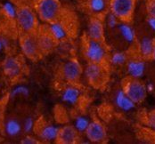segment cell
Here are the masks:
<instances>
[{
    "mask_svg": "<svg viewBox=\"0 0 155 144\" xmlns=\"http://www.w3.org/2000/svg\"><path fill=\"white\" fill-rule=\"evenodd\" d=\"M127 71L128 77L140 79L145 72V62L143 59H132L127 62Z\"/></svg>",
    "mask_w": 155,
    "mask_h": 144,
    "instance_id": "cell-14",
    "label": "cell"
},
{
    "mask_svg": "<svg viewBox=\"0 0 155 144\" xmlns=\"http://www.w3.org/2000/svg\"><path fill=\"white\" fill-rule=\"evenodd\" d=\"M85 76L94 88L102 89L109 81V72L104 64L89 62L85 69Z\"/></svg>",
    "mask_w": 155,
    "mask_h": 144,
    "instance_id": "cell-4",
    "label": "cell"
},
{
    "mask_svg": "<svg viewBox=\"0 0 155 144\" xmlns=\"http://www.w3.org/2000/svg\"><path fill=\"white\" fill-rule=\"evenodd\" d=\"M32 6L44 22L50 24L61 20L62 7L59 0H32Z\"/></svg>",
    "mask_w": 155,
    "mask_h": 144,
    "instance_id": "cell-1",
    "label": "cell"
},
{
    "mask_svg": "<svg viewBox=\"0 0 155 144\" xmlns=\"http://www.w3.org/2000/svg\"><path fill=\"white\" fill-rule=\"evenodd\" d=\"M87 37H88L89 38L94 39V40L105 42L104 41V23H103V21L98 16H95L90 20L88 27H87Z\"/></svg>",
    "mask_w": 155,
    "mask_h": 144,
    "instance_id": "cell-11",
    "label": "cell"
},
{
    "mask_svg": "<svg viewBox=\"0 0 155 144\" xmlns=\"http://www.w3.org/2000/svg\"><path fill=\"white\" fill-rule=\"evenodd\" d=\"M122 89L126 94L137 104L142 103L145 100L148 94L146 85L140 81V79L133 78L130 77L123 80Z\"/></svg>",
    "mask_w": 155,
    "mask_h": 144,
    "instance_id": "cell-6",
    "label": "cell"
},
{
    "mask_svg": "<svg viewBox=\"0 0 155 144\" xmlns=\"http://www.w3.org/2000/svg\"><path fill=\"white\" fill-rule=\"evenodd\" d=\"M147 24L151 30L155 31V17L154 16H148L147 18Z\"/></svg>",
    "mask_w": 155,
    "mask_h": 144,
    "instance_id": "cell-32",
    "label": "cell"
},
{
    "mask_svg": "<svg viewBox=\"0 0 155 144\" xmlns=\"http://www.w3.org/2000/svg\"><path fill=\"white\" fill-rule=\"evenodd\" d=\"M0 141H1V137H0Z\"/></svg>",
    "mask_w": 155,
    "mask_h": 144,
    "instance_id": "cell-39",
    "label": "cell"
},
{
    "mask_svg": "<svg viewBox=\"0 0 155 144\" xmlns=\"http://www.w3.org/2000/svg\"><path fill=\"white\" fill-rule=\"evenodd\" d=\"M47 29L57 42L64 39L67 36V30H66L64 25L62 22H60V21L50 23L49 26L47 27Z\"/></svg>",
    "mask_w": 155,
    "mask_h": 144,
    "instance_id": "cell-19",
    "label": "cell"
},
{
    "mask_svg": "<svg viewBox=\"0 0 155 144\" xmlns=\"http://www.w3.org/2000/svg\"><path fill=\"white\" fill-rule=\"evenodd\" d=\"M152 60H154V61H155V45H154V46H153V54H152Z\"/></svg>",
    "mask_w": 155,
    "mask_h": 144,
    "instance_id": "cell-36",
    "label": "cell"
},
{
    "mask_svg": "<svg viewBox=\"0 0 155 144\" xmlns=\"http://www.w3.org/2000/svg\"><path fill=\"white\" fill-rule=\"evenodd\" d=\"M82 67L77 60H70L62 64L61 68V77L65 82L76 85L82 76Z\"/></svg>",
    "mask_w": 155,
    "mask_h": 144,
    "instance_id": "cell-8",
    "label": "cell"
},
{
    "mask_svg": "<svg viewBox=\"0 0 155 144\" xmlns=\"http://www.w3.org/2000/svg\"><path fill=\"white\" fill-rule=\"evenodd\" d=\"M87 3L89 10L97 15L104 13L107 5L106 0H87Z\"/></svg>",
    "mask_w": 155,
    "mask_h": 144,
    "instance_id": "cell-21",
    "label": "cell"
},
{
    "mask_svg": "<svg viewBox=\"0 0 155 144\" xmlns=\"http://www.w3.org/2000/svg\"><path fill=\"white\" fill-rule=\"evenodd\" d=\"M110 63L115 66H120L127 62V56L124 52H116L113 53L110 56Z\"/></svg>",
    "mask_w": 155,
    "mask_h": 144,
    "instance_id": "cell-22",
    "label": "cell"
},
{
    "mask_svg": "<svg viewBox=\"0 0 155 144\" xmlns=\"http://www.w3.org/2000/svg\"><path fill=\"white\" fill-rule=\"evenodd\" d=\"M28 94V89L23 86H19L15 90H14V94H24L26 95Z\"/></svg>",
    "mask_w": 155,
    "mask_h": 144,
    "instance_id": "cell-31",
    "label": "cell"
},
{
    "mask_svg": "<svg viewBox=\"0 0 155 144\" xmlns=\"http://www.w3.org/2000/svg\"><path fill=\"white\" fill-rule=\"evenodd\" d=\"M119 30L125 40L128 43H134L136 40L135 30L128 24V22H122L118 26Z\"/></svg>",
    "mask_w": 155,
    "mask_h": 144,
    "instance_id": "cell-20",
    "label": "cell"
},
{
    "mask_svg": "<svg viewBox=\"0 0 155 144\" xmlns=\"http://www.w3.org/2000/svg\"><path fill=\"white\" fill-rule=\"evenodd\" d=\"M15 5H32V0H12Z\"/></svg>",
    "mask_w": 155,
    "mask_h": 144,
    "instance_id": "cell-33",
    "label": "cell"
},
{
    "mask_svg": "<svg viewBox=\"0 0 155 144\" xmlns=\"http://www.w3.org/2000/svg\"><path fill=\"white\" fill-rule=\"evenodd\" d=\"M146 89H147V92H148V93H152V92H153L155 89L154 85H153V84H152V83L147 84V85H146Z\"/></svg>",
    "mask_w": 155,
    "mask_h": 144,
    "instance_id": "cell-35",
    "label": "cell"
},
{
    "mask_svg": "<svg viewBox=\"0 0 155 144\" xmlns=\"http://www.w3.org/2000/svg\"><path fill=\"white\" fill-rule=\"evenodd\" d=\"M144 123L147 127L155 133V110L149 111L144 117Z\"/></svg>",
    "mask_w": 155,
    "mask_h": 144,
    "instance_id": "cell-25",
    "label": "cell"
},
{
    "mask_svg": "<svg viewBox=\"0 0 155 144\" xmlns=\"http://www.w3.org/2000/svg\"><path fill=\"white\" fill-rule=\"evenodd\" d=\"M79 98L80 90L76 86V85L70 84L62 90V100L63 102H66L71 105H75L78 102Z\"/></svg>",
    "mask_w": 155,
    "mask_h": 144,
    "instance_id": "cell-17",
    "label": "cell"
},
{
    "mask_svg": "<svg viewBox=\"0 0 155 144\" xmlns=\"http://www.w3.org/2000/svg\"><path fill=\"white\" fill-rule=\"evenodd\" d=\"M5 103H6V98L5 100L2 99L0 100V130H2V128H5L4 126V114H5Z\"/></svg>",
    "mask_w": 155,
    "mask_h": 144,
    "instance_id": "cell-28",
    "label": "cell"
},
{
    "mask_svg": "<svg viewBox=\"0 0 155 144\" xmlns=\"http://www.w3.org/2000/svg\"><path fill=\"white\" fill-rule=\"evenodd\" d=\"M4 11L5 14L10 18H15L16 17V6L14 7L12 4H6L4 6Z\"/></svg>",
    "mask_w": 155,
    "mask_h": 144,
    "instance_id": "cell-27",
    "label": "cell"
},
{
    "mask_svg": "<svg viewBox=\"0 0 155 144\" xmlns=\"http://www.w3.org/2000/svg\"><path fill=\"white\" fill-rule=\"evenodd\" d=\"M115 104L119 109L123 111H130L136 107V102H134L126 94L123 89L119 90L115 95Z\"/></svg>",
    "mask_w": 155,
    "mask_h": 144,
    "instance_id": "cell-18",
    "label": "cell"
},
{
    "mask_svg": "<svg viewBox=\"0 0 155 144\" xmlns=\"http://www.w3.org/2000/svg\"><path fill=\"white\" fill-rule=\"evenodd\" d=\"M38 17L31 5H16V21L21 33H37L39 29Z\"/></svg>",
    "mask_w": 155,
    "mask_h": 144,
    "instance_id": "cell-2",
    "label": "cell"
},
{
    "mask_svg": "<svg viewBox=\"0 0 155 144\" xmlns=\"http://www.w3.org/2000/svg\"><path fill=\"white\" fill-rule=\"evenodd\" d=\"M3 69L5 74L11 78H17L18 76H20L22 69L21 62L15 57L6 58L3 64Z\"/></svg>",
    "mask_w": 155,
    "mask_h": 144,
    "instance_id": "cell-15",
    "label": "cell"
},
{
    "mask_svg": "<svg viewBox=\"0 0 155 144\" xmlns=\"http://www.w3.org/2000/svg\"><path fill=\"white\" fill-rule=\"evenodd\" d=\"M1 47H2V44H1V42H0V49H1Z\"/></svg>",
    "mask_w": 155,
    "mask_h": 144,
    "instance_id": "cell-37",
    "label": "cell"
},
{
    "mask_svg": "<svg viewBox=\"0 0 155 144\" xmlns=\"http://www.w3.org/2000/svg\"><path fill=\"white\" fill-rule=\"evenodd\" d=\"M5 130L8 134L12 135V136H15V135H17L20 133L21 126L15 120H10L5 125Z\"/></svg>",
    "mask_w": 155,
    "mask_h": 144,
    "instance_id": "cell-24",
    "label": "cell"
},
{
    "mask_svg": "<svg viewBox=\"0 0 155 144\" xmlns=\"http://www.w3.org/2000/svg\"><path fill=\"white\" fill-rule=\"evenodd\" d=\"M119 21H120L119 18L115 15L114 14H112L111 12L107 15V18H106V23H107V25H108L110 29H114V28H116L117 26H119Z\"/></svg>",
    "mask_w": 155,
    "mask_h": 144,
    "instance_id": "cell-26",
    "label": "cell"
},
{
    "mask_svg": "<svg viewBox=\"0 0 155 144\" xmlns=\"http://www.w3.org/2000/svg\"><path fill=\"white\" fill-rule=\"evenodd\" d=\"M154 45L155 39L149 37H144L140 40L138 42L137 49H138V53L142 59L143 60L152 59Z\"/></svg>",
    "mask_w": 155,
    "mask_h": 144,
    "instance_id": "cell-16",
    "label": "cell"
},
{
    "mask_svg": "<svg viewBox=\"0 0 155 144\" xmlns=\"http://www.w3.org/2000/svg\"><path fill=\"white\" fill-rule=\"evenodd\" d=\"M78 140V132L75 126H65L60 128L58 137L56 139L58 143L62 144L77 143Z\"/></svg>",
    "mask_w": 155,
    "mask_h": 144,
    "instance_id": "cell-12",
    "label": "cell"
},
{
    "mask_svg": "<svg viewBox=\"0 0 155 144\" xmlns=\"http://www.w3.org/2000/svg\"><path fill=\"white\" fill-rule=\"evenodd\" d=\"M89 124H90V121L88 120L87 117L79 116V117H77L75 119L74 126L77 129L78 133H86Z\"/></svg>",
    "mask_w": 155,
    "mask_h": 144,
    "instance_id": "cell-23",
    "label": "cell"
},
{
    "mask_svg": "<svg viewBox=\"0 0 155 144\" xmlns=\"http://www.w3.org/2000/svg\"><path fill=\"white\" fill-rule=\"evenodd\" d=\"M87 140L94 143H104L107 142V132L104 126L98 120L90 122L86 131Z\"/></svg>",
    "mask_w": 155,
    "mask_h": 144,
    "instance_id": "cell-9",
    "label": "cell"
},
{
    "mask_svg": "<svg viewBox=\"0 0 155 144\" xmlns=\"http://www.w3.org/2000/svg\"><path fill=\"white\" fill-rule=\"evenodd\" d=\"M35 127V124L33 122V120L31 118H29L25 121V124H24V129L26 132H31Z\"/></svg>",
    "mask_w": 155,
    "mask_h": 144,
    "instance_id": "cell-30",
    "label": "cell"
},
{
    "mask_svg": "<svg viewBox=\"0 0 155 144\" xmlns=\"http://www.w3.org/2000/svg\"><path fill=\"white\" fill-rule=\"evenodd\" d=\"M20 46L23 54L31 61H38L44 55L38 44L37 33H22Z\"/></svg>",
    "mask_w": 155,
    "mask_h": 144,
    "instance_id": "cell-5",
    "label": "cell"
},
{
    "mask_svg": "<svg viewBox=\"0 0 155 144\" xmlns=\"http://www.w3.org/2000/svg\"><path fill=\"white\" fill-rule=\"evenodd\" d=\"M37 37H38L40 49L44 55L51 53L57 44V41L51 35L47 27H44V28L39 27L38 30L37 32Z\"/></svg>",
    "mask_w": 155,
    "mask_h": 144,
    "instance_id": "cell-10",
    "label": "cell"
},
{
    "mask_svg": "<svg viewBox=\"0 0 155 144\" xmlns=\"http://www.w3.org/2000/svg\"><path fill=\"white\" fill-rule=\"evenodd\" d=\"M81 1H87V0H81Z\"/></svg>",
    "mask_w": 155,
    "mask_h": 144,
    "instance_id": "cell-38",
    "label": "cell"
},
{
    "mask_svg": "<svg viewBox=\"0 0 155 144\" xmlns=\"http://www.w3.org/2000/svg\"><path fill=\"white\" fill-rule=\"evenodd\" d=\"M34 130L37 132V134L39 136V138L46 142H51L57 139L60 128L47 124H40L39 126L38 124H36Z\"/></svg>",
    "mask_w": 155,
    "mask_h": 144,
    "instance_id": "cell-13",
    "label": "cell"
},
{
    "mask_svg": "<svg viewBox=\"0 0 155 144\" xmlns=\"http://www.w3.org/2000/svg\"><path fill=\"white\" fill-rule=\"evenodd\" d=\"M84 55L89 62L104 64L108 53L105 42L86 37L84 42Z\"/></svg>",
    "mask_w": 155,
    "mask_h": 144,
    "instance_id": "cell-3",
    "label": "cell"
},
{
    "mask_svg": "<svg viewBox=\"0 0 155 144\" xmlns=\"http://www.w3.org/2000/svg\"><path fill=\"white\" fill-rule=\"evenodd\" d=\"M137 0H110V12L122 22H129L132 20Z\"/></svg>",
    "mask_w": 155,
    "mask_h": 144,
    "instance_id": "cell-7",
    "label": "cell"
},
{
    "mask_svg": "<svg viewBox=\"0 0 155 144\" xmlns=\"http://www.w3.org/2000/svg\"><path fill=\"white\" fill-rule=\"evenodd\" d=\"M146 10L149 15L155 17V0H147Z\"/></svg>",
    "mask_w": 155,
    "mask_h": 144,
    "instance_id": "cell-29",
    "label": "cell"
},
{
    "mask_svg": "<svg viewBox=\"0 0 155 144\" xmlns=\"http://www.w3.org/2000/svg\"><path fill=\"white\" fill-rule=\"evenodd\" d=\"M22 143H26V144H33V143H39V142H38V141H36L34 138H32V137H30V136H28V137H26V138H24L23 140H22V142H21Z\"/></svg>",
    "mask_w": 155,
    "mask_h": 144,
    "instance_id": "cell-34",
    "label": "cell"
}]
</instances>
